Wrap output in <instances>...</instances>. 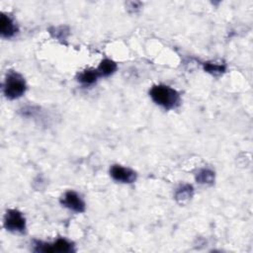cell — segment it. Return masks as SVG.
Returning a JSON list of instances; mask_svg holds the SVG:
<instances>
[{
	"label": "cell",
	"mask_w": 253,
	"mask_h": 253,
	"mask_svg": "<svg viewBox=\"0 0 253 253\" xmlns=\"http://www.w3.org/2000/svg\"><path fill=\"white\" fill-rule=\"evenodd\" d=\"M152 101L166 110L175 109L180 104V94L170 86L164 84L153 85L149 90Z\"/></svg>",
	"instance_id": "cell-1"
},
{
	"label": "cell",
	"mask_w": 253,
	"mask_h": 253,
	"mask_svg": "<svg viewBox=\"0 0 253 253\" xmlns=\"http://www.w3.org/2000/svg\"><path fill=\"white\" fill-rule=\"evenodd\" d=\"M99 77H100V75H99L97 69L88 68V69L81 71L77 75V81L84 86H90V85H93L94 83H96V81L98 80Z\"/></svg>",
	"instance_id": "cell-9"
},
{
	"label": "cell",
	"mask_w": 253,
	"mask_h": 253,
	"mask_svg": "<svg viewBox=\"0 0 253 253\" xmlns=\"http://www.w3.org/2000/svg\"><path fill=\"white\" fill-rule=\"evenodd\" d=\"M60 204L75 212L85 211L86 205L81 196L75 191H66L60 198Z\"/></svg>",
	"instance_id": "cell-5"
},
{
	"label": "cell",
	"mask_w": 253,
	"mask_h": 253,
	"mask_svg": "<svg viewBox=\"0 0 253 253\" xmlns=\"http://www.w3.org/2000/svg\"><path fill=\"white\" fill-rule=\"evenodd\" d=\"M204 69L205 71L212 74V75H220L224 73L226 66L223 63H216V62H205L204 63Z\"/></svg>",
	"instance_id": "cell-12"
},
{
	"label": "cell",
	"mask_w": 253,
	"mask_h": 253,
	"mask_svg": "<svg viewBox=\"0 0 253 253\" xmlns=\"http://www.w3.org/2000/svg\"><path fill=\"white\" fill-rule=\"evenodd\" d=\"M117 68H118V65L114 60L105 58L99 64L97 71H98L100 77H108V76L112 75L113 73H115Z\"/></svg>",
	"instance_id": "cell-10"
},
{
	"label": "cell",
	"mask_w": 253,
	"mask_h": 253,
	"mask_svg": "<svg viewBox=\"0 0 253 253\" xmlns=\"http://www.w3.org/2000/svg\"><path fill=\"white\" fill-rule=\"evenodd\" d=\"M18 31L15 22L7 15L1 14L0 17V32L3 38H12Z\"/></svg>",
	"instance_id": "cell-7"
},
{
	"label": "cell",
	"mask_w": 253,
	"mask_h": 253,
	"mask_svg": "<svg viewBox=\"0 0 253 253\" xmlns=\"http://www.w3.org/2000/svg\"><path fill=\"white\" fill-rule=\"evenodd\" d=\"M4 227L14 233H23L26 229V218L18 210H8L3 219Z\"/></svg>",
	"instance_id": "cell-4"
},
{
	"label": "cell",
	"mask_w": 253,
	"mask_h": 253,
	"mask_svg": "<svg viewBox=\"0 0 253 253\" xmlns=\"http://www.w3.org/2000/svg\"><path fill=\"white\" fill-rule=\"evenodd\" d=\"M193 194H194L193 186L190 184H184L176 189L174 198L177 201V203H179L180 205H184L192 199Z\"/></svg>",
	"instance_id": "cell-8"
},
{
	"label": "cell",
	"mask_w": 253,
	"mask_h": 253,
	"mask_svg": "<svg viewBox=\"0 0 253 253\" xmlns=\"http://www.w3.org/2000/svg\"><path fill=\"white\" fill-rule=\"evenodd\" d=\"M26 89V81L21 74L12 70L7 72L3 84V93L7 99L14 100L22 97Z\"/></svg>",
	"instance_id": "cell-2"
},
{
	"label": "cell",
	"mask_w": 253,
	"mask_h": 253,
	"mask_svg": "<svg viewBox=\"0 0 253 253\" xmlns=\"http://www.w3.org/2000/svg\"><path fill=\"white\" fill-rule=\"evenodd\" d=\"M34 251L43 253H69L74 251V245L65 238H58L51 243L35 241Z\"/></svg>",
	"instance_id": "cell-3"
},
{
	"label": "cell",
	"mask_w": 253,
	"mask_h": 253,
	"mask_svg": "<svg viewBox=\"0 0 253 253\" xmlns=\"http://www.w3.org/2000/svg\"><path fill=\"white\" fill-rule=\"evenodd\" d=\"M110 175L115 181L124 184H131L136 180V173L132 169L119 164L110 168Z\"/></svg>",
	"instance_id": "cell-6"
},
{
	"label": "cell",
	"mask_w": 253,
	"mask_h": 253,
	"mask_svg": "<svg viewBox=\"0 0 253 253\" xmlns=\"http://www.w3.org/2000/svg\"><path fill=\"white\" fill-rule=\"evenodd\" d=\"M196 180L200 184L204 185H211L214 181V172L211 169H201L197 174H196Z\"/></svg>",
	"instance_id": "cell-11"
}]
</instances>
